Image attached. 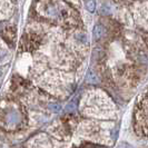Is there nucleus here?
<instances>
[{
    "label": "nucleus",
    "mask_w": 148,
    "mask_h": 148,
    "mask_svg": "<svg viewBox=\"0 0 148 148\" xmlns=\"http://www.w3.org/2000/svg\"><path fill=\"white\" fill-rule=\"evenodd\" d=\"M21 112L14 106H6L0 109V125L7 130H15L21 125Z\"/></svg>",
    "instance_id": "1"
},
{
    "label": "nucleus",
    "mask_w": 148,
    "mask_h": 148,
    "mask_svg": "<svg viewBox=\"0 0 148 148\" xmlns=\"http://www.w3.org/2000/svg\"><path fill=\"white\" fill-rule=\"evenodd\" d=\"M40 40H41V38H40V36L38 34L30 32L28 35H26L25 38H23V46L28 50H34V49H36L39 46Z\"/></svg>",
    "instance_id": "2"
},
{
    "label": "nucleus",
    "mask_w": 148,
    "mask_h": 148,
    "mask_svg": "<svg viewBox=\"0 0 148 148\" xmlns=\"http://www.w3.org/2000/svg\"><path fill=\"white\" fill-rule=\"evenodd\" d=\"M29 148H53L51 140L45 136V135H39L38 137L34 138L29 145Z\"/></svg>",
    "instance_id": "3"
},
{
    "label": "nucleus",
    "mask_w": 148,
    "mask_h": 148,
    "mask_svg": "<svg viewBox=\"0 0 148 148\" xmlns=\"http://www.w3.org/2000/svg\"><path fill=\"white\" fill-rule=\"evenodd\" d=\"M16 37V27L14 26H9L3 30V38L8 44H11L14 38Z\"/></svg>",
    "instance_id": "4"
},
{
    "label": "nucleus",
    "mask_w": 148,
    "mask_h": 148,
    "mask_svg": "<svg viewBox=\"0 0 148 148\" xmlns=\"http://www.w3.org/2000/svg\"><path fill=\"white\" fill-rule=\"evenodd\" d=\"M105 35V28L101 25H96L95 28H94V38L96 40H99L104 37Z\"/></svg>",
    "instance_id": "5"
},
{
    "label": "nucleus",
    "mask_w": 148,
    "mask_h": 148,
    "mask_svg": "<svg viewBox=\"0 0 148 148\" xmlns=\"http://www.w3.org/2000/svg\"><path fill=\"white\" fill-rule=\"evenodd\" d=\"M86 82L88 84H97L98 82V79H97V76L91 70H89L88 74H87V77H86Z\"/></svg>",
    "instance_id": "6"
},
{
    "label": "nucleus",
    "mask_w": 148,
    "mask_h": 148,
    "mask_svg": "<svg viewBox=\"0 0 148 148\" xmlns=\"http://www.w3.org/2000/svg\"><path fill=\"white\" fill-rule=\"evenodd\" d=\"M86 8L90 12H94L96 9V1L95 0H87L86 1Z\"/></svg>",
    "instance_id": "7"
},
{
    "label": "nucleus",
    "mask_w": 148,
    "mask_h": 148,
    "mask_svg": "<svg viewBox=\"0 0 148 148\" xmlns=\"http://www.w3.org/2000/svg\"><path fill=\"white\" fill-rule=\"evenodd\" d=\"M48 109L52 111V112H59L61 110V106L59 104H57V103H52V104L48 105Z\"/></svg>",
    "instance_id": "8"
},
{
    "label": "nucleus",
    "mask_w": 148,
    "mask_h": 148,
    "mask_svg": "<svg viewBox=\"0 0 148 148\" xmlns=\"http://www.w3.org/2000/svg\"><path fill=\"white\" fill-rule=\"evenodd\" d=\"M76 110V104L75 101H71L66 106V111L67 112H74Z\"/></svg>",
    "instance_id": "9"
},
{
    "label": "nucleus",
    "mask_w": 148,
    "mask_h": 148,
    "mask_svg": "<svg viewBox=\"0 0 148 148\" xmlns=\"http://www.w3.org/2000/svg\"><path fill=\"white\" fill-rule=\"evenodd\" d=\"M100 12H101L103 15H108V14L111 12V9H110V7H108L107 5H103V7L100 8Z\"/></svg>",
    "instance_id": "10"
},
{
    "label": "nucleus",
    "mask_w": 148,
    "mask_h": 148,
    "mask_svg": "<svg viewBox=\"0 0 148 148\" xmlns=\"http://www.w3.org/2000/svg\"><path fill=\"white\" fill-rule=\"evenodd\" d=\"M7 56V53L3 51V50H0V62H2L3 61V58Z\"/></svg>",
    "instance_id": "11"
},
{
    "label": "nucleus",
    "mask_w": 148,
    "mask_h": 148,
    "mask_svg": "<svg viewBox=\"0 0 148 148\" xmlns=\"http://www.w3.org/2000/svg\"><path fill=\"white\" fill-rule=\"evenodd\" d=\"M119 148H133L132 146H129L128 144H121L120 146H119Z\"/></svg>",
    "instance_id": "12"
},
{
    "label": "nucleus",
    "mask_w": 148,
    "mask_h": 148,
    "mask_svg": "<svg viewBox=\"0 0 148 148\" xmlns=\"http://www.w3.org/2000/svg\"><path fill=\"white\" fill-rule=\"evenodd\" d=\"M3 26H5V25H3L2 22H0V31H1V30H3Z\"/></svg>",
    "instance_id": "13"
},
{
    "label": "nucleus",
    "mask_w": 148,
    "mask_h": 148,
    "mask_svg": "<svg viewBox=\"0 0 148 148\" xmlns=\"http://www.w3.org/2000/svg\"><path fill=\"white\" fill-rule=\"evenodd\" d=\"M0 75H1V70H0Z\"/></svg>",
    "instance_id": "14"
}]
</instances>
